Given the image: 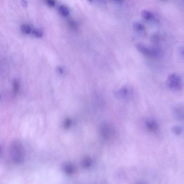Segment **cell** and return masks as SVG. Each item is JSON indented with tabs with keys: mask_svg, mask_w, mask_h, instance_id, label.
<instances>
[{
	"mask_svg": "<svg viewBox=\"0 0 184 184\" xmlns=\"http://www.w3.org/2000/svg\"><path fill=\"white\" fill-rule=\"evenodd\" d=\"M13 91L14 93H17L19 91L20 88V84L18 80H14L13 83Z\"/></svg>",
	"mask_w": 184,
	"mask_h": 184,
	"instance_id": "obj_11",
	"label": "cell"
},
{
	"mask_svg": "<svg viewBox=\"0 0 184 184\" xmlns=\"http://www.w3.org/2000/svg\"><path fill=\"white\" fill-rule=\"evenodd\" d=\"M114 94L116 98L120 101H127L132 97V90L129 87L124 86L115 91Z\"/></svg>",
	"mask_w": 184,
	"mask_h": 184,
	"instance_id": "obj_3",
	"label": "cell"
},
{
	"mask_svg": "<svg viewBox=\"0 0 184 184\" xmlns=\"http://www.w3.org/2000/svg\"><path fill=\"white\" fill-rule=\"evenodd\" d=\"M33 33L36 37H42V32L40 29H34Z\"/></svg>",
	"mask_w": 184,
	"mask_h": 184,
	"instance_id": "obj_15",
	"label": "cell"
},
{
	"mask_svg": "<svg viewBox=\"0 0 184 184\" xmlns=\"http://www.w3.org/2000/svg\"><path fill=\"white\" fill-rule=\"evenodd\" d=\"M1 147H0V152H1Z\"/></svg>",
	"mask_w": 184,
	"mask_h": 184,
	"instance_id": "obj_21",
	"label": "cell"
},
{
	"mask_svg": "<svg viewBox=\"0 0 184 184\" xmlns=\"http://www.w3.org/2000/svg\"><path fill=\"white\" fill-rule=\"evenodd\" d=\"M144 125L148 131L152 133H155L158 130L159 126L158 122L155 119L149 118L144 121Z\"/></svg>",
	"mask_w": 184,
	"mask_h": 184,
	"instance_id": "obj_6",
	"label": "cell"
},
{
	"mask_svg": "<svg viewBox=\"0 0 184 184\" xmlns=\"http://www.w3.org/2000/svg\"><path fill=\"white\" fill-rule=\"evenodd\" d=\"M47 3L48 5L50 6H54L55 5V2L53 1L52 0H49L47 1Z\"/></svg>",
	"mask_w": 184,
	"mask_h": 184,
	"instance_id": "obj_17",
	"label": "cell"
},
{
	"mask_svg": "<svg viewBox=\"0 0 184 184\" xmlns=\"http://www.w3.org/2000/svg\"><path fill=\"white\" fill-rule=\"evenodd\" d=\"M21 4L24 6H26L27 5V3H26L25 1H21Z\"/></svg>",
	"mask_w": 184,
	"mask_h": 184,
	"instance_id": "obj_19",
	"label": "cell"
},
{
	"mask_svg": "<svg viewBox=\"0 0 184 184\" xmlns=\"http://www.w3.org/2000/svg\"><path fill=\"white\" fill-rule=\"evenodd\" d=\"M141 15L144 19L147 21L154 20L155 19L154 14L151 12L147 10H143L141 13Z\"/></svg>",
	"mask_w": 184,
	"mask_h": 184,
	"instance_id": "obj_8",
	"label": "cell"
},
{
	"mask_svg": "<svg viewBox=\"0 0 184 184\" xmlns=\"http://www.w3.org/2000/svg\"><path fill=\"white\" fill-rule=\"evenodd\" d=\"M101 131L103 138L107 139L114 138L116 134L115 126L112 124L108 122L104 123L102 124Z\"/></svg>",
	"mask_w": 184,
	"mask_h": 184,
	"instance_id": "obj_4",
	"label": "cell"
},
{
	"mask_svg": "<svg viewBox=\"0 0 184 184\" xmlns=\"http://www.w3.org/2000/svg\"><path fill=\"white\" fill-rule=\"evenodd\" d=\"M58 70L60 72V73H63V69L61 68V67H59Z\"/></svg>",
	"mask_w": 184,
	"mask_h": 184,
	"instance_id": "obj_20",
	"label": "cell"
},
{
	"mask_svg": "<svg viewBox=\"0 0 184 184\" xmlns=\"http://www.w3.org/2000/svg\"><path fill=\"white\" fill-rule=\"evenodd\" d=\"M70 119H67L66 120H65V124H64V126L65 128H67L70 127Z\"/></svg>",
	"mask_w": 184,
	"mask_h": 184,
	"instance_id": "obj_16",
	"label": "cell"
},
{
	"mask_svg": "<svg viewBox=\"0 0 184 184\" xmlns=\"http://www.w3.org/2000/svg\"><path fill=\"white\" fill-rule=\"evenodd\" d=\"M132 27L134 30L138 32H142L144 30V26L138 21H134L132 23Z\"/></svg>",
	"mask_w": 184,
	"mask_h": 184,
	"instance_id": "obj_9",
	"label": "cell"
},
{
	"mask_svg": "<svg viewBox=\"0 0 184 184\" xmlns=\"http://www.w3.org/2000/svg\"><path fill=\"white\" fill-rule=\"evenodd\" d=\"M64 169L67 173H71L73 172L74 167L71 164H67L64 165Z\"/></svg>",
	"mask_w": 184,
	"mask_h": 184,
	"instance_id": "obj_14",
	"label": "cell"
},
{
	"mask_svg": "<svg viewBox=\"0 0 184 184\" xmlns=\"http://www.w3.org/2000/svg\"><path fill=\"white\" fill-rule=\"evenodd\" d=\"M21 30L23 33L26 34H29L31 32L30 27L26 24H24L21 26Z\"/></svg>",
	"mask_w": 184,
	"mask_h": 184,
	"instance_id": "obj_12",
	"label": "cell"
},
{
	"mask_svg": "<svg viewBox=\"0 0 184 184\" xmlns=\"http://www.w3.org/2000/svg\"><path fill=\"white\" fill-rule=\"evenodd\" d=\"M59 10L61 14L64 16L68 15L69 14V10L68 8L65 6H61L59 8Z\"/></svg>",
	"mask_w": 184,
	"mask_h": 184,
	"instance_id": "obj_13",
	"label": "cell"
},
{
	"mask_svg": "<svg viewBox=\"0 0 184 184\" xmlns=\"http://www.w3.org/2000/svg\"><path fill=\"white\" fill-rule=\"evenodd\" d=\"M1 98V95H0V98Z\"/></svg>",
	"mask_w": 184,
	"mask_h": 184,
	"instance_id": "obj_22",
	"label": "cell"
},
{
	"mask_svg": "<svg viewBox=\"0 0 184 184\" xmlns=\"http://www.w3.org/2000/svg\"><path fill=\"white\" fill-rule=\"evenodd\" d=\"M136 47L141 54L147 56L155 58H159L162 56V52L158 49L150 48L141 44H138Z\"/></svg>",
	"mask_w": 184,
	"mask_h": 184,
	"instance_id": "obj_2",
	"label": "cell"
},
{
	"mask_svg": "<svg viewBox=\"0 0 184 184\" xmlns=\"http://www.w3.org/2000/svg\"><path fill=\"white\" fill-rule=\"evenodd\" d=\"M172 114L176 119L183 121L184 119V106L182 104L176 105L172 108Z\"/></svg>",
	"mask_w": 184,
	"mask_h": 184,
	"instance_id": "obj_7",
	"label": "cell"
},
{
	"mask_svg": "<svg viewBox=\"0 0 184 184\" xmlns=\"http://www.w3.org/2000/svg\"><path fill=\"white\" fill-rule=\"evenodd\" d=\"M90 161L89 160V159H86V160H85L84 162V163H83L84 164L85 166H89L90 165Z\"/></svg>",
	"mask_w": 184,
	"mask_h": 184,
	"instance_id": "obj_18",
	"label": "cell"
},
{
	"mask_svg": "<svg viewBox=\"0 0 184 184\" xmlns=\"http://www.w3.org/2000/svg\"><path fill=\"white\" fill-rule=\"evenodd\" d=\"M183 131V128L180 126H175L172 128V133L177 136L180 135L182 134Z\"/></svg>",
	"mask_w": 184,
	"mask_h": 184,
	"instance_id": "obj_10",
	"label": "cell"
},
{
	"mask_svg": "<svg viewBox=\"0 0 184 184\" xmlns=\"http://www.w3.org/2000/svg\"><path fill=\"white\" fill-rule=\"evenodd\" d=\"M9 155L11 160L15 164H21L24 160V147L20 140L16 139L12 141L10 146Z\"/></svg>",
	"mask_w": 184,
	"mask_h": 184,
	"instance_id": "obj_1",
	"label": "cell"
},
{
	"mask_svg": "<svg viewBox=\"0 0 184 184\" xmlns=\"http://www.w3.org/2000/svg\"><path fill=\"white\" fill-rule=\"evenodd\" d=\"M167 85L170 89L177 90H180L182 88L181 78L177 73H172L169 75L167 79Z\"/></svg>",
	"mask_w": 184,
	"mask_h": 184,
	"instance_id": "obj_5",
	"label": "cell"
}]
</instances>
